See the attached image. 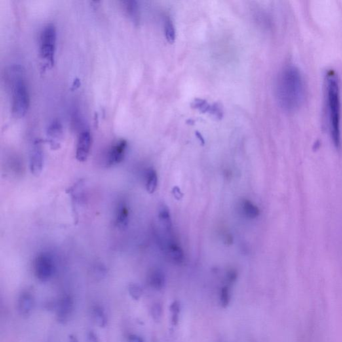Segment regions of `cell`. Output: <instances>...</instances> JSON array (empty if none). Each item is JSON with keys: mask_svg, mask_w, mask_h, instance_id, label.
Returning <instances> with one entry per match:
<instances>
[{"mask_svg": "<svg viewBox=\"0 0 342 342\" xmlns=\"http://www.w3.org/2000/svg\"><path fill=\"white\" fill-rule=\"evenodd\" d=\"M44 150L42 141L35 139L31 143L29 150V168L31 174L40 176L44 167Z\"/></svg>", "mask_w": 342, "mask_h": 342, "instance_id": "cell-6", "label": "cell"}, {"mask_svg": "<svg viewBox=\"0 0 342 342\" xmlns=\"http://www.w3.org/2000/svg\"><path fill=\"white\" fill-rule=\"evenodd\" d=\"M33 273L41 282H48L54 276L55 263L51 254L47 252L39 253L33 261Z\"/></svg>", "mask_w": 342, "mask_h": 342, "instance_id": "cell-5", "label": "cell"}, {"mask_svg": "<svg viewBox=\"0 0 342 342\" xmlns=\"http://www.w3.org/2000/svg\"><path fill=\"white\" fill-rule=\"evenodd\" d=\"M128 293L134 300H139L142 297L143 291L142 287L138 284L132 283L128 286Z\"/></svg>", "mask_w": 342, "mask_h": 342, "instance_id": "cell-22", "label": "cell"}, {"mask_svg": "<svg viewBox=\"0 0 342 342\" xmlns=\"http://www.w3.org/2000/svg\"><path fill=\"white\" fill-rule=\"evenodd\" d=\"M164 30H165L166 39L168 42L170 44L174 43L176 39V31L173 21L169 18H167L164 24Z\"/></svg>", "mask_w": 342, "mask_h": 342, "instance_id": "cell-20", "label": "cell"}, {"mask_svg": "<svg viewBox=\"0 0 342 342\" xmlns=\"http://www.w3.org/2000/svg\"><path fill=\"white\" fill-rule=\"evenodd\" d=\"M127 141L121 139L111 146L107 156V164L109 166L117 165L124 160L127 149Z\"/></svg>", "mask_w": 342, "mask_h": 342, "instance_id": "cell-9", "label": "cell"}, {"mask_svg": "<svg viewBox=\"0 0 342 342\" xmlns=\"http://www.w3.org/2000/svg\"><path fill=\"white\" fill-rule=\"evenodd\" d=\"M92 315L93 321L99 328H104L107 326L108 320L107 314L101 306L96 305L92 307Z\"/></svg>", "mask_w": 342, "mask_h": 342, "instance_id": "cell-16", "label": "cell"}, {"mask_svg": "<svg viewBox=\"0 0 342 342\" xmlns=\"http://www.w3.org/2000/svg\"><path fill=\"white\" fill-rule=\"evenodd\" d=\"M219 299H220L221 306L223 308L227 307L231 301V292H230L229 287L224 286L221 289Z\"/></svg>", "mask_w": 342, "mask_h": 342, "instance_id": "cell-24", "label": "cell"}, {"mask_svg": "<svg viewBox=\"0 0 342 342\" xmlns=\"http://www.w3.org/2000/svg\"><path fill=\"white\" fill-rule=\"evenodd\" d=\"M158 176L153 168H149L146 173V189L149 194H153L157 190Z\"/></svg>", "mask_w": 342, "mask_h": 342, "instance_id": "cell-18", "label": "cell"}, {"mask_svg": "<svg viewBox=\"0 0 342 342\" xmlns=\"http://www.w3.org/2000/svg\"><path fill=\"white\" fill-rule=\"evenodd\" d=\"M86 342H100L98 335L93 330H90L86 335Z\"/></svg>", "mask_w": 342, "mask_h": 342, "instance_id": "cell-26", "label": "cell"}, {"mask_svg": "<svg viewBox=\"0 0 342 342\" xmlns=\"http://www.w3.org/2000/svg\"><path fill=\"white\" fill-rule=\"evenodd\" d=\"M148 282L151 288L156 290H161L165 286V276L161 270H152L148 277Z\"/></svg>", "mask_w": 342, "mask_h": 342, "instance_id": "cell-14", "label": "cell"}, {"mask_svg": "<svg viewBox=\"0 0 342 342\" xmlns=\"http://www.w3.org/2000/svg\"><path fill=\"white\" fill-rule=\"evenodd\" d=\"M129 220V210L125 202H120L117 207L115 214V223L118 227L124 228L127 226Z\"/></svg>", "mask_w": 342, "mask_h": 342, "instance_id": "cell-13", "label": "cell"}, {"mask_svg": "<svg viewBox=\"0 0 342 342\" xmlns=\"http://www.w3.org/2000/svg\"><path fill=\"white\" fill-rule=\"evenodd\" d=\"M277 100L282 109L293 112L298 109L305 97V84L297 67L287 66L278 75L276 84Z\"/></svg>", "mask_w": 342, "mask_h": 342, "instance_id": "cell-1", "label": "cell"}, {"mask_svg": "<svg viewBox=\"0 0 342 342\" xmlns=\"http://www.w3.org/2000/svg\"><path fill=\"white\" fill-rule=\"evenodd\" d=\"M192 107L198 110V111L202 112V113H209L211 114V111H212L213 105H210L207 101L202 100V99H196L193 102Z\"/></svg>", "mask_w": 342, "mask_h": 342, "instance_id": "cell-23", "label": "cell"}, {"mask_svg": "<svg viewBox=\"0 0 342 342\" xmlns=\"http://www.w3.org/2000/svg\"><path fill=\"white\" fill-rule=\"evenodd\" d=\"M237 272L234 271V270H231V271L228 272L227 280L229 284H233V283L235 282L236 280H237Z\"/></svg>", "mask_w": 342, "mask_h": 342, "instance_id": "cell-27", "label": "cell"}, {"mask_svg": "<svg viewBox=\"0 0 342 342\" xmlns=\"http://www.w3.org/2000/svg\"><path fill=\"white\" fill-rule=\"evenodd\" d=\"M128 342H144L142 337L136 335H130L128 337Z\"/></svg>", "mask_w": 342, "mask_h": 342, "instance_id": "cell-29", "label": "cell"}, {"mask_svg": "<svg viewBox=\"0 0 342 342\" xmlns=\"http://www.w3.org/2000/svg\"><path fill=\"white\" fill-rule=\"evenodd\" d=\"M35 299L32 293L28 291H23L18 297V311L20 316L27 318L32 312Z\"/></svg>", "mask_w": 342, "mask_h": 342, "instance_id": "cell-11", "label": "cell"}, {"mask_svg": "<svg viewBox=\"0 0 342 342\" xmlns=\"http://www.w3.org/2000/svg\"><path fill=\"white\" fill-rule=\"evenodd\" d=\"M92 139L90 130H83L78 137L76 158L79 162H85L90 155L92 147Z\"/></svg>", "mask_w": 342, "mask_h": 342, "instance_id": "cell-8", "label": "cell"}, {"mask_svg": "<svg viewBox=\"0 0 342 342\" xmlns=\"http://www.w3.org/2000/svg\"><path fill=\"white\" fill-rule=\"evenodd\" d=\"M75 310V301L70 295L61 297L56 304V314L57 320L60 324H66L71 320Z\"/></svg>", "mask_w": 342, "mask_h": 342, "instance_id": "cell-7", "label": "cell"}, {"mask_svg": "<svg viewBox=\"0 0 342 342\" xmlns=\"http://www.w3.org/2000/svg\"><path fill=\"white\" fill-rule=\"evenodd\" d=\"M327 111L329 130L333 145L337 149L341 147V97L338 77L333 71L326 75Z\"/></svg>", "mask_w": 342, "mask_h": 342, "instance_id": "cell-2", "label": "cell"}, {"mask_svg": "<svg viewBox=\"0 0 342 342\" xmlns=\"http://www.w3.org/2000/svg\"><path fill=\"white\" fill-rule=\"evenodd\" d=\"M151 316L156 322H160L162 316V307L160 303L154 304L151 308Z\"/></svg>", "mask_w": 342, "mask_h": 342, "instance_id": "cell-25", "label": "cell"}, {"mask_svg": "<svg viewBox=\"0 0 342 342\" xmlns=\"http://www.w3.org/2000/svg\"><path fill=\"white\" fill-rule=\"evenodd\" d=\"M242 208L245 216L249 219H254L257 218L260 214L259 208L253 204L250 200H242Z\"/></svg>", "mask_w": 342, "mask_h": 342, "instance_id": "cell-17", "label": "cell"}, {"mask_svg": "<svg viewBox=\"0 0 342 342\" xmlns=\"http://www.w3.org/2000/svg\"><path fill=\"white\" fill-rule=\"evenodd\" d=\"M56 40V28L54 25L49 24L44 26L40 35L39 51L46 67L54 66Z\"/></svg>", "mask_w": 342, "mask_h": 342, "instance_id": "cell-4", "label": "cell"}, {"mask_svg": "<svg viewBox=\"0 0 342 342\" xmlns=\"http://www.w3.org/2000/svg\"><path fill=\"white\" fill-rule=\"evenodd\" d=\"M123 3L124 9L133 22L138 23L139 22V8L138 3L136 1L129 0L124 1Z\"/></svg>", "mask_w": 342, "mask_h": 342, "instance_id": "cell-19", "label": "cell"}, {"mask_svg": "<svg viewBox=\"0 0 342 342\" xmlns=\"http://www.w3.org/2000/svg\"><path fill=\"white\" fill-rule=\"evenodd\" d=\"M67 342H79L78 340L77 336L75 335H69V337H67Z\"/></svg>", "mask_w": 342, "mask_h": 342, "instance_id": "cell-30", "label": "cell"}, {"mask_svg": "<svg viewBox=\"0 0 342 342\" xmlns=\"http://www.w3.org/2000/svg\"><path fill=\"white\" fill-rule=\"evenodd\" d=\"M196 134H197V136L199 139V141H200V143H202V145L204 144V139L202 138V136H201V134H200V133L198 132H196Z\"/></svg>", "mask_w": 342, "mask_h": 342, "instance_id": "cell-31", "label": "cell"}, {"mask_svg": "<svg viewBox=\"0 0 342 342\" xmlns=\"http://www.w3.org/2000/svg\"><path fill=\"white\" fill-rule=\"evenodd\" d=\"M164 250L166 251L168 257L176 264H181L184 261V252L179 245L175 242H169L167 244H163Z\"/></svg>", "mask_w": 342, "mask_h": 342, "instance_id": "cell-12", "label": "cell"}, {"mask_svg": "<svg viewBox=\"0 0 342 342\" xmlns=\"http://www.w3.org/2000/svg\"><path fill=\"white\" fill-rule=\"evenodd\" d=\"M8 80L12 91V112L17 119L24 117L29 107L28 88L24 71L20 65L12 66L8 73Z\"/></svg>", "mask_w": 342, "mask_h": 342, "instance_id": "cell-3", "label": "cell"}, {"mask_svg": "<svg viewBox=\"0 0 342 342\" xmlns=\"http://www.w3.org/2000/svg\"><path fill=\"white\" fill-rule=\"evenodd\" d=\"M170 310L171 312V324L173 326H177L179 320V314L181 312V305L178 301H173L171 303Z\"/></svg>", "mask_w": 342, "mask_h": 342, "instance_id": "cell-21", "label": "cell"}, {"mask_svg": "<svg viewBox=\"0 0 342 342\" xmlns=\"http://www.w3.org/2000/svg\"><path fill=\"white\" fill-rule=\"evenodd\" d=\"M173 195H174L175 197L177 198V199H181V198L183 197V193H181L180 189L177 187H175V188H173Z\"/></svg>", "mask_w": 342, "mask_h": 342, "instance_id": "cell-28", "label": "cell"}, {"mask_svg": "<svg viewBox=\"0 0 342 342\" xmlns=\"http://www.w3.org/2000/svg\"><path fill=\"white\" fill-rule=\"evenodd\" d=\"M46 139L53 150L58 149L63 139V127L58 120H54L48 126Z\"/></svg>", "mask_w": 342, "mask_h": 342, "instance_id": "cell-10", "label": "cell"}, {"mask_svg": "<svg viewBox=\"0 0 342 342\" xmlns=\"http://www.w3.org/2000/svg\"><path fill=\"white\" fill-rule=\"evenodd\" d=\"M158 219L162 227L166 231L170 232L173 227L172 220H171L169 209L164 203L160 204L158 209Z\"/></svg>", "mask_w": 342, "mask_h": 342, "instance_id": "cell-15", "label": "cell"}]
</instances>
